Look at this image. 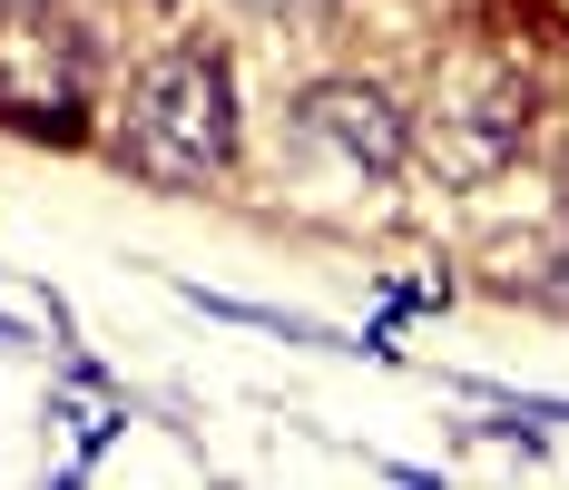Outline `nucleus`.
Here are the masks:
<instances>
[{"mask_svg": "<svg viewBox=\"0 0 569 490\" xmlns=\"http://www.w3.org/2000/svg\"><path fill=\"white\" fill-rule=\"evenodd\" d=\"M118 158L138 167L148 187H207L236 158V69L217 50H158L128 79L118 109Z\"/></svg>", "mask_w": 569, "mask_h": 490, "instance_id": "f257e3e1", "label": "nucleus"}, {"mask_svg": "<svg viewBox=\"0 0 569 490\" xmlns=\"http://www.w3.org/2000/svg\"><path fill=\"white\" fill-rule=\"evenodd\" d=\"M89 118V40L50 10H0V128L69 138Z\"/></svg>", "mask_w": 569, "mask_h": 490, "instance_id": "f03ea898", "label": "nucleus"}, {"mask_svg": "<svg viewBox=\"0 0 569 490\" xmlns=\"http://www.w3.org/2000/svg\"><path fill=\"white\" fill-rule=\"evenodd\" d=\"M520 138H530V89H520L511 69H461L432 89V109L412 128V148L432 177H452V187H481V177H501L520 158Z\"/></svg>", "mask_w": 569, "mask_h": 490, "instance_id": "7ed1b4c3", "label": "nucleus"}, {"mask_svg": "<svg viewBox=\"0 0 569 490\" xmlns=\"http://www.w3.org/2000/svg\"><path fill=\"white\" fill-rule=\"evenodd\" d=\"M295 138L325 148V158H343L353 177H393V167L412 158V118H402L383 89H363V79H315V89L295 99Z\"/></svg>", "mask_w": 569, "mask_h": 490, "instance_id": "20e7f679", "label": "nucleus"}, {"mask_svg": "<svg viewBox=\"0 0 569 490\" xmlns=\"http://www.w3.org/2000/svg\"><path fill=\"white\" fill-rule=\"evenodd\" d=\"M246 10H276V20H305V10H325V0H246Z\"/></svg>", "mask_w": 569, "mask_h": 490, "instance_id": "39448f33", "label": "nucleus"}, {"mask_svg": "<svg viewBox=\"0 0 569 490\" xmlns=\"http://www.w3.org/2000/svg\"><path fill=\"white\" fill-rule=\"evenodd\" d=\"M0 10H50V0H0Z\"/></svg>", "mask_w": 569, "mask_h": 490, "instance_id": "423d86ee", "label": "nucleus"}, {"mask_svg": "<svg viewBox=\"0 0 569 490\" xmlns=\"http://www.w3.org/2000/svg\"><path fill=\"white\" fill-rule=\"evenodd\" d=\"M560 284H569V266H560Z\"/></svg>", "mask_w": 569, "mask_h": 490, "instance_id": "0eeeda50", "label": "nucleus"}]
</instances>
